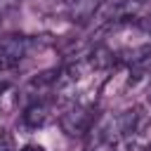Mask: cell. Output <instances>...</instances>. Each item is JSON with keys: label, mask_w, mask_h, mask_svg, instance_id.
Instances as JSON below:
<instances>
[{"label": "cell", "mask_w": 151, "mask_h": 151, "mask_svg": "<svg viewBox=\"0 0 151 151\" xmlns=\"http://www.w3.org/2000/svg\"><path fill=\"white\" fill-rule=\"evenodd\" d=\"M116 61V54H113V50H109V47H97L94 52H92V57H90V66L92 68H106V66H111Z\"/></svg>", "instance_id": "6"}, {"label": "cell", "mask_w": 151, "mask_h": 151, "mask_svg": "<svg viewBox=\"0 0 151 151\" xmlns=\"http://www.w3.org/2000/svg\"><path fill=\"white\" fill-rule=\"evenodd\" d=\"M94 118H97V116H94L92 106L76 104V106H71V109H66V111L61 113L59 125H61V130H64L68 137H83V134H87V130L92 127Z\"/></svg>", "instance_id": "2"}, {"label": "cell", "mask_w": 151, "mask_h": 151, "mask_svg": "<svg viewBox=\"0 0 151 151\" xmlns=\"http://www.w3.org/2000/svg\"><path fill=\"white\" fill-rule=\"evenodd\" d=\"M50 118H52V101H47V99L28 104V106L24 109V113H21V123H24L28 130L42 127Z\"/></svg>", "instance_id": "4"}, {"label": "cell", "mask_w": 151, "mask_h": 151, "mask_svg": "<svg viewBox=\"0 0 151 151\" xmlns=\"http://www.w3.org/2000/svg\"><path fill=\"white\" fill-rule=\"evenodd\" d=\"M19 151H45L42 146H38V144H26V146H21Z\"/></svg>", "instance_id": "11"}, {"label": "cell", "mask_w": 151, "mask_h": 151, "mask_svg": "<svg viewBox=\"0 0 151 151\" xmlns=\"http://www.w3.org/2000/svg\"><path fill=\"white\" fill-rule=\"evenodd\" d=\"M19 2H21V0H0V17L7 14V12H12Z\"/></svg>", "instance_id": "9"}, {"label": "cell", "mask_w": 151, "mask_h": 151, "mask_svg": "<svg viewBox=\"0 0 151 151\" xmlns=\"http://www.w3.org/2000/svg\"><path fill=\"white\" fill-rule=\"evenodd\" d=\"M14 80H17L14 68H2V66H0V94L7 92V90L14 85Z\"/></svg>", "instance_id": "7"}, {"label": "cell", "mask_w": 151, "mask_h": 151, "mask_svg": "<svg viewBox=\"0 0 151 151\" xmlns=\"http://www.w3.org/2000/svg\"><path fill=\"white\" fill-rule=\"evenodd\" d=\"M99 7H101V0H71L66 7V17L73 24H85L97 14Z\"/></svg>", "instance_id": "5"}, {"label": "cell", "mask_w": 151, "mask_h": 151, "mask_svg": "<svg viewBox=\"0 0 151 151\" xmlns=\"http://www.w3.org/2000/svg\"><path fill=\"white\" fill-rule=\"evenodd\" d=\"M35 47V40L28 35H5L0 38V66L14 68L21 59H26Z\"/></svg>", "instance_id": "1"}, {"label": "cell", "mask_w": 151, "mask_h": 151, "mask_svg": "<svg viewBox=\"0 0 151 151\" xmlns=\"http://www.w3.org/2000/svg\"><path fill=\"white\" fill-rule=\"evenodd\" d=\"M146 123V113L142 106H130L123 113L116 116V125H118V134L120 137H134Z\"/></svg>", "instance_id": "3"}, {"label": "cell", "mask_w": 151, "mask_h": 151, "mask_svg": "<svg viewBox=\"0 0 151 151\" xmlns=\"http://www.w3.org/2000/svg\"><path fill=\"white\" fill-rule=\"evenodd\" d=\"M137 26H139L142 31H146V33H151V12H149L146 17H142V19H137Z\"/></svg>", "instance_id": "10"}, {"label": "cell", "mask_w": 151, "mask_h": 151, "mask_svg": "<svg viewBox=\"0 0 151 151\" xmlns=\"http://www.w3.org/2000/svg\"><path fill=\"white\" fill-rule=\"evenodd\" d=\"M0 151H14V137L9 132H0Z\"/></svg>", "instance_id": "8"}]
</instances>
